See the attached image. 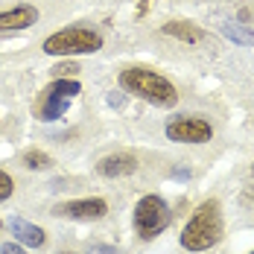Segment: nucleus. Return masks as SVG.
<instances>
[{"label":"nucleus","instance_id":"obj_1","mask_svg":"<svg viewBox=\"0 0 254 254\" xmlns=\"http://www.w3.org/2000/svg\"><path fill=\"white\" fill-rule=\"evenodd\" d=\"M120 85L126 88L128 94H137L140 100L152 102L158 108H173L178 102L173 82H167L164 76H158L155 70H146V67H128V70H123L120 73Z\"/></svg>","mask_w":254,"mask_h":254},{"label":"nucleus","instance_id":"obj_2","mask_svg":"<svg viewBox=\"0 0 254 254\" xmlns=\"http://www.w3.org/2000/svg\"><path fill=\"white\" fill-rule=\"evenodd\" d=\"M222 237V216H219V202H204L193 219L187 222V228L181 231V246L190 252H204L210 246H216Z\"/></svg>","mask_w":254,"mask_h":254},{"label":"nucleus","instance_id":"obj_3","mask_svg":"<svg viewBox=\"0 0 254 254\" xmlns=\"http://www.w3.org/2000/svg\"><path fill=\"white\" fill-rule=\"evenodd\" d=\"M102 47L100 32L85 29V26H64L53 32L44 41V53L50 56H79V53H97Z\"/></svg>","mask_w":254,"mask_h":254},{"label":"nucleus","instance_id":"obj_4","mask_svg":"<svg viewBox=\"0 0 254 254\" xmlns=\"http://www.w3.org/2000/svg\"><path fill=\"white\" fill-rule=\"evenodd\" d=\"M170 225V207L161 196H143L134 207V231L143 240H152Z\"/></svg>","mask_w":254,"mask_h":254},{"label":"nucleus","instance_id":"obj_5","mask_svg":"<svg viewBox=\"0 0 254 254\" xmlns=\"http://www.w3.org/2000/svg\"><path fill=\"white\" fill-rule=\"evenodd\" d=\"M76 94H79V82H76V79H56L50 88L44 91L41 120H59Z\"/></svg>","mask_w":254,"mask_h":254},{"label":"nucleus","instance_id":"obj_6","mask_svg":"<svg viewBox=\"0 0 254 254\" xmlns=\"http://www.w3.org/2000/svg\"><path fill=\"white\" fill-rule=\"evenodd\" d=\"M210 134H213L210 123L199 120V117H176L167 126V137L176 143H207Z\"/></svg>","mask_w":254,"mask_h":254},{"label":"nucleus","instance_id":"obj_7","mask_svg":"<svg viewBox=\"0 0 254 254\" xmlns=\"http://www.w3.org/2000/svg\"><path fill=\"white\" fill-rule=\"evenodd\" d=\"M108 213V204L102 199H76V202H64L56 207V216H67V219H102Z\"/></svg>","mask_w":254,"mask_h":254},{"label":"nucleus","instance_id":"obj_8","mask_svg":"<svg viewBox=\"0 0 254 254\" xmlns=\"http://www.w3.org/2000/svg\"><path fill=\"white\" fill-rule=\"evenodd\" d=\"M137 170V161L134 155L128 152H117V155H105L100 164H97V173L105 178H120V176H128Z\"/></svg>","mask_w":254,"mask_h":254},{"label":"nucleus","instance_id":"obj_9","mask_svg":"<svg viewBox=\"0 0 254 254\" xmlns=\"http://www.w3.org/2000/svg\"><path fill=\"white\" fill-rule=\"evenodd\" d=\"M38 21V9L35 6H15L9 12H0V32L9 29H26Z\"/></svg>","mask_w":254,"mask_h":254},{"label":"nucleus","instance_id":"obj_10","mask_svg":"<svg viewBox=\"0 0 254 254\" xmlns=\"http://www.w3.org/2000/svg\"><path fill=\"white\" fill-rule=\"evenodd\" d=\"M9 228H12V234H15L24 246H29V249H41L44 240H47L44 231L38 228V225H32V222H26V219H12Z\"/></svg>","mask_w":254,"mask_h":254},{"label":"nucleus","instance_id":"obj_11","mask_svg":"<svg viewBox=\"0 0 254 254\" xmlns=\"http://www.w3.org/2000/svg\"><path fill=\"white\" fill-rule=\"evenodd\" d=\"M167 35H176L178 41H187V44H199L204 38V32L193 24H184V21H173V24H164Z\"/></svg>","mask_w":254,"mask_h":254},{"label":"nucleus","instance_id":"obj_12","mask_svg":"<svg viewBox=\"0 0 254 254\" xmlns=\"http://www.w3.org/2000/svg\"><path fill=\"white\" fill-rule=\"evenodd\" d=\"M222 32H225V38H231L234 44H243V47H254V32L243 29L240 24H225V26H222Z\"/></svg>","mask_w":254,"mask_h":254},{"label":"nucleus","instance_id":"obj_13","mask_svg":"<svg viewBox=\"0 0 254 254\" xmlns=\"http://www.w3.org/2000/svg\"><path fill=\"white\" fill-rule=\"evenodd\" d=\"M24 164L29 167V170H47V167H50L53 161H50V155L29 149V152H24Z\"/></svg>","mask_w":254,"mask_h":254},{"label":"nucleus","instance_id":"obj_14","mask_svg":"<svg viewBox=\"0 0 254 254\" xmlns=\"http://www.w3.org/2000/svg\"><path fill=\"white\" fill-rule=\"evenodd\" d=\"M12 190H15V181H12V176L0 170V202H6V199L12 196Z\"/></svg>","mask_w":254,"mask_h":254},{"label":"nucleus","instance_id":"obj_15","mask_svg":"<svg viewBox=\"0 0 254 254\" xmlns=\"http://www.w3.org/2000/svg\"><path fill=\"white\" fill-rule=\"evenodd\" d=\"M79 67L73 64V62H62V64H56L53 67V73H56V79H67V76H73Z\"/></svg>","mask_w":254,"mask_h":254},{"label":"nucleus","instance_id":"obj_16","mask_svg":"<svg viewBox=\"0 0 254 254\" xmlns=\"http://www.w3.org/2000/svg\"><path fill=\"white\" fill-rule=\"evenodd\" d=\"M0 254H26L21 246H12V243H6V246H0Z\"/></svg>","mask_w":254,"mask_h":254},{"label":"nucleus","instance_id":"obj_17","mask_svg":"<svg viewBox=\"0 0 254 254\" xmlns=\"http://www.w3.org/2000/svg\"><path fill=\"white\" fill-rule=\"evenodd\" d=\"M108 105H123V94H111L108 97Z\"/></svg>","mask_w":254,"mask_h":254},{"label":"nucleus","instance_id":"obj_18","mask_svg":"<svg viewBox=\"0 0 254 254\" xmlns=\"http://www.w3.org/2000/svg\"><path fill=\"white\" fill-rule=\"evenodd\" d=\"M62 254H73V252H62Z\"/></svg>","mask_w":254,"mask_h":254}]
</instances>
